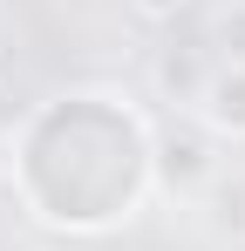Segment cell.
<instances>
[{
  "mask_svg": "<svg viewBox=\"0 0 245 251\" xmlns=\"http://www.w3.org/2000/svg\"><path fill=\"white\" fill-rule=\"evenodd\" d=\"M191 123H198L211 143H245V68L211 61L198 102H191Z\"/></svg>",
  "mask_w": 245,
  "mask_h": 251,
  "instance_id": "3957f363",
  "label": "cell"
},
{
  "mask_svg": "<svg viewBox=\"0 0 245 251\" xmlns=\"http://www.w3.org/2000/svg\"><path fill=\"white\" fill-rule=\"evenodd\" d=\"M136 7V21H150V27H177L184 14H191V0H129Z\"/></svg>",
  "mask_w": 245,
  "mask_h": 251,
  "instance_id": "8992f818",
  "label": "cell"
},
{
  "mask_svg": "<svg viewBox=\"0 0 245 251\" xmlns=\"http://www.w3.org/2000/svg\"><path fill=\"white\" fill-rule=\"evenodd\" d=\"M204 75H211V61H198V48H163L157 54V88H163V102H177L184 116H191V102H198Z\"/></svg>",
  "mask_w": 245,
  "mask_h": 251,
  "instance_id": "277c9868",
  "label": "cell"
},
{
  "mask_svg": "<svg viewBox=\"0 0 245 251\" xmlns=\"http://www.w3.org/2000/svg\"><path fill=\"white\" fill-rule=\"evenodd\" d=\"M150 176H157L163 190H177V197H198L218 183V156H211V136H204L191 116H177V123L150 136Z\"/></svg>",
  "mask_w": 245,
  "mask_h": 251,
  "instance_id": "7a4b0ae2",
  "label": "cell"
},
{
  "mask_svg": "<svg viewBox=\"0 0 245 251\" xmlns=\"http://www.w3.org/2000/svg\"><path fill=\"white\" fill-rule=\"evenodd\" d=\"M204 54H211V61H232V68H245V0H225V7H211Z\"/></svg>",
  "mask_w": 245,
  "mask_h": 251,
  "instance_id": "5b68a950",
  "label": "cell"
},
{
  "mask_svg": "<svg viewBox=\"0 0 245 251\" xmlns=\"http://www.w3.org/2000/svg\"><path fill=\"white\" fill-rule=\"evenodd\" d=\"M21 136L75 156V170L41 176V183L21 190L28 210L41 224H55V231H109L150 190V129L136 123L116 95H61Z\"/></svg>",
  "mask_w": 245,
  "mask_h": 251,
  "instance_id": "6da1fadb",
  "label": "cell"
}]
</instances>
